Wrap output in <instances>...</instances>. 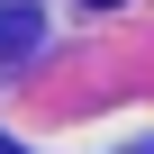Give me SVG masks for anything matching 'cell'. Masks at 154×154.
<instances>
[{
    "mask_svg": "<svg viewBox=\"0 0 154 154\" xmlns=\"http://www.w3.org/2000/svg\"><path fill=\"white\" fill-rule=\"evenodd\" d=\"M36 36H45V18L27 9V0H0V54H27Z\"/></svg>",
    "mask_w": 154,
    "mask_h": 154,
    "instance_id": "1",
    "label": "cell"
},
{
    "mask_svg": "<svg viewBox=\"0 0 154 154\" xmlns=\"http://www.w3.org/2000/svg\"><path fill=\"white\" fill-rule=\"evenodd\" d=\"M91 9H118V0H91Z\"/></svg>",
    "mask_w": 154,
    "mask_h": 154,
    "instance_id": "2",
    "label": "cell"
},
{
    "mask_svg": "<svg viewBox=\"0 0 154 154\" xmlns=\"http://www.w3.org/2000/svg\"><path fill=\"white\" fill-rule=\"evenodd\" d=\"M0 154H18V145H9V136H0Z\"/></svg>",
    "mask_w": 154,
    "mask_h": 154,
    "instance_id": "3",
    "label": "cell"
}]
</instances>
